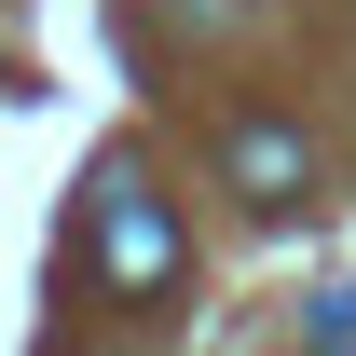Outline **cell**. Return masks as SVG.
Listing matches in <instances>:
<instances>
[{
	"label": "cell",
	"mask_w": 356,
	"mask_h": 356,
	"mask_svg": "<svg viewBox=\"0 0 356 356\" xmlns=\"http://www.w3.org/2000/svg\"><path fill=\"white\" fill-rule=\"evenodd\" d=\"M96 274H110V302H165L178 288V220H165V192L137 165H96Z\"/></svg>",
	"instance_id": "cell-1"
},
{
	"label": "cell",
	"mask_w": 356,
	"mask_h": 356,
	"mask_svg": "<svg viewBox=\"0 0 356 356\" xmlns=\"http://www.w3.org/2000/svg\"><path fill=\"white\" fill-rule=\"evenodd\" d=\"M220 178L247 192V206H288V192H302V137L288 124H233L220 137Z\"/></svg>",
	"instance_id": "cell-2"
},
{
	"label": "cell",
	"mask_w": 356,
	"mask_h": 356,
	"mask_svg": "<svg viewBox=\"0 0 356 356\" xmlns=\"http://www.w3.org/2000/svg\"><path fill=\"white\" fill-rule=\"evenodd\" d=\"M315 343H329V356H356V288H329V315H315Z\"/></svg>",
	"instance_id": "cell-3"
}]
</instances>
